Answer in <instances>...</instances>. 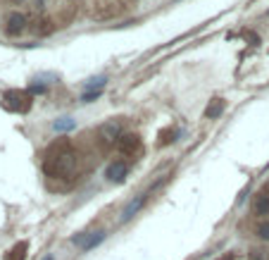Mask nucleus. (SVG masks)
<instances>
[{
	"label": "nucleus",
	"instance_id": "obj_1",
	"mask_svg": "<svg viewBox=\"0 0 269 260\" xmlns=\"http://www.w3.org/2000/svg\"><path fill=\"white\" fill-rule=\"evenodd\" d=\"M31 93L27 91H7L2 96V105L10 110V113H29L31 110Z\"/></svg>",
	"mask_w": 269,
	"mask_h": 260
},
{
	"label": "nucleus",
	"instance_id": "obj_2",
	"mask_svg": "<svg viewBox=\"0 0 269 260\" xmlns=\"http://www.w3.org/2000/svg\"><path fill=\"white\" fill-rule=\"evenodd\" d=\"M24 24H27V17L19 15V12H12V15L7 17V22H5V33H7V36H17V33L24 31Z\"/></svg>",
	"mask_w": 269,
	"mask_h": 260
},
{
	"label": "nucleus",
	"instance_id": "obj_3",
	"mask_svg": "<svg viewBox=\"0 0 269 260\" xmlns=\"http://www.w3.org/2000/svg\"><path fill=\"white\" fill-rule=\"evenodd\" d=\"M127 174H129V167H127V162L117 160V162H112V165L108 167L105 177H108L110 181H117V184H122V181L127 179Z\"/></svg>",
	"mask_w": 269,
	"mask_h": 260
},
{
	"label": "nucleus",
	"instance_id": "obj_4",
	"mask_svg": "<svg viewBox=\"0 0 269 260\" xmlns=\"http://www.w3.org/2000/svg\"><path fill=\"white\" fill-rule=\"evenodd\" d=\"M138 146H141V139H138L136 134H127V136L117 139V148H119L122 153H134Z\"/></svg>",
	"mask_w": 269,
	"mask_h": 260
},
{
	"label": "nucleus",
	"instance_id": "obj_5",
	"mask_svg": "<svg viewBox=\"0 0 269 260\" xmlns=\"http://www.w3.org/2000/svg\"><path fill=\"white\" fill-rule=\"evenodd\" d=\"M27 253H29V244L27 241H19V244H15L5 253V260H27Z\"/></svg>",
	"mask_w": 269,
	"mask_h": 260
},
{
	"label": "nucleus",
	"instance_id": "obj_6",
	"mask_svg": "<svg viewBox=\"0 0 269 260\" xmlns=\"http://www.w3.org/2000/svg\"><path fill=\"white\" fill-rule=\"evenodd\" d=\"M224 108H226V103H224L222 98H212L210 105L205 108V117H207V119H217V117L224 113Z\"/></svg>",
	"mask_w": 269,
	"mask_h": 260
},
{
	"label": "nucleus",
	"instance_id": "obj_7",
	"mask_svg": "<svg viewBox=\"0 0 269 260\" xmlns=\"http://www.w3.org/2000/svg\"><path fill=\"white\" fill-rule=\"evenodd\" d=\"M143 201H145V196H138L136 201H131L127 208H124V212H122V222H127V220H131V215H136L138 212V208L143 205Z\"/></svg>",
	"mask_w": 269,
	"mask_h": 260
},
{
	"label": "nucleus",
	"instance_id": "obj_8",
	"mask_svg": "<svg viewBox=\"0 0 269 260\" xmlns=\"http://www.w3.org/2000/svg\"><path fill=\"white\" fill-rule=\"evenodd\" d=\"M253 210H255V215H267L269 212V196H257L255 203H253Z\"/></svg>",
	"mask_w": 269,
	"mask_h": 260
},
{
	"label": "nucleus",
	"instance_id": "obj_9",
	"mask_svg": "<svg viewBox=\"0 0 269 260\" xmlns=\"http://www.w3.org/2000/svg\"><path fill=\"white\" fill-rule=\"evenodd\" d=\"M103 239H105V234H103V231H95V234H91V236L81 244V248H83V251H91V248H93V246H98Z\"/></svg>",
	"mask_w": 269,
	"mask_h": 260
},
{
	"label": "nucleus",
	"instance_id": "obj_10",
	"mask_svg": "<svg viewBox=\"0 0 269 260\" xmlns=\"http://www.w3.org/2000/svg\"><path fill=\"white\" fill-rule=\"evenodd\" d=\"M257 236L265 239V241H269V222H262V225L257 227Z\"/></svg>",
	"mask_w": 269,
	"mask_h": 260
},
{
	"label": "nucleus",
	"instance_id": "obj_11",
	"mask_svg": "<svg viewBox=\"0 0 269 260\" xmlns=\"http://www.w3.org/2000/svg\"><path fill=\"white\" fill-rule=\"evenodd\" d=\"M169 141H174V131H162V146H167Z\"/></svg>",
	"mask_w": 269,
	"mask_h": 260
},
{
	"label": "nucleus",
	"instance_id": "obj_12",
	"mask_svg": "<svg viewBox=\"0 0 269 260\" xmlns=\"http://www.w3.org/2000/svg\"><path fill=\"white\" fill-rule=\"evenodd\" d=\"M72 127V122L67 119V122H55V129H69Z\"/></svg>",
	"mask_w": 269,
	"mask_h": 260
},
{
	"label": "nucleus",
	"instance_id": "obj_13",
	"mask_svg": "<svg viewBox=\"0 0 269 260\" xmlns=\"http://www.w3.org/2000/svg\"><path fill=\"white\" fill-rule=\"evenodd\" d=\"M43 260H53V256H46V258H43Z\"/></svg>",
	"mask_w": 269,
	"mask_h": 260
}]
</instances>
